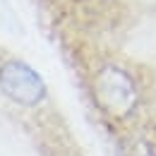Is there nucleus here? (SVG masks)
Instances as JSON below:
<instances>
[{"label":"nucleus","mask_w":156,"mask_h":156,"mask_svg":"<svg viewBox=\"0 0 156 156\" xmlns=\"http://www.w3.org/2000/svg\"><path fill=\"white\" fill-rule=\"evenodd\" d=\"M94 96L98 106L113 118H127L139 103V89L135 79L115 65H106L94 79Z\"/></svg>","instance_id":"obj_1"},{"label":"nucleus","mask_w":156,"mask_h":156,"mask_svg":"<svg viewBox=\"0 0 156 156\" xmlns=\"http://www.w3.org/2000/svg\"><path fill=\"white\" fill-rule=\"evenodd\" d=\"M0 91L22 106H36L46 98V84L27 62L10 60L0 67Z\"/></svg>","instance_id":"obj_2"}]
</instances>
